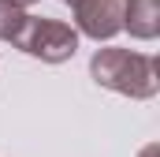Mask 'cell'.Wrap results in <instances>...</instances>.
I'll list each match as a JSON object with an SVG mask.
<instances>
[{
    "instance_id": "cell-1",
    "label": "cell",
    "mask_w": 160,
    "mask_h": 157,
    "mask_svg": "<svg viewBox=\"0 0 160 157\" xmlns=\"http://www.w3.org/2000/svg\"><path fill=\"white\" fill-rule=\"evenodd\" d=\"M89 75L101 86L127 94L134 101H145L160 90L157 78V60L145 52H130V49H97L89 60Z\"/></svg>"
},
{
    "instance_id": "cell-2",
    "label": "cell",
    "mask_w": 160,
    "mask_h": 157,
    "mask_svg": "<svg viewBox=\"0 0 160 157\" xmlns=\"http://www.w3.org/2000/svg\"><path fill=\"white\" fill-rule=\"evenodd\" d=\"M15 45L34 56V60H45V64H63L78 52V34L71 23H60V19H34L26 15L22 30L15 34Z\"/></svg>"
},
{
    "instance_id": "cell-3",
    "label": "cell",
    "mask_w": 160,
    "mask_h": 157,
    "mask_svg": "<svg viewBox=\"0 0 160 157\" xmlns=\"http://www.w3.org/2000/svg\"><path fill=\"white\" fill-rule=\"evenodd\" d=\"M75 34H86L93 41H112L123 30L127 0H78L75 8Z\"/></svg>"
},
{
    "instance_id": "cell-4",
    "label": "cell",
    "mask_w": 160,
    "mask_h": 157,
    "mask_svg": "<svg viewBox=\"0 0 160 157\" xmlns=\"http://www.w3.org/2000/svg\"><path fill=\"white\" fill-rule=\"evenodd\" d=\"M123 30H130V38L153 41L160 34V4L157 0H127Z\"/></svg>"
},
{
    "instance_id": "cell-5",
    "label": "cell",
    "mask_w": 160,
    "mask_h": 157,
    "mask_svg": "<svg viewBox=\"0 0 160 157\" xmlns=\"http://www.w3.org/2000/svg\"><path fill=\"white\" fill-rule=\"evenodd\" d=\"M22 23H26V8H19L11 0H0V41H15Z\"/></svg>"
},
{
    "instance_id": "cell-6",
    "label": "cell",
    "mask_w": 160,
    "mask_h": 157,
    "mask_svg": "<svg viewBox=\"0 0 160 157\" xmlns=\"http://www.w3.org/2000/svg\"><path fill=\"white\" fill-rule=\"evenodd\" d=\"M142 157H160V150H157V146H145V150H142Z\"/></svg>"
},
{
    "instance_id": "cell-7",
    "label": "cell",
    "mask_w": 160,
    "mask_h": 157,
    "mask_svg": "<svg viewBox=\"0 0 160 157\" xmlns=\"http://www.w3.org/2000/svg\"><path fill=\"white\" fill-rule=\"evenodd\" d=\"M11 4H19V8H26V4H38V0H11Z\"/></svg>"
},
{
    "instance_id": "cell-8",
    "label": "cell",
    "mask_w": 160,
    "mask_h": 157,
    "mask_svg": "<svg viewBox=\"0 0 160 157\" xmlns=\"http://www.w3.org/2000/svg\"><path fill=\"white\" fill-rule=\"evenodd\" d=\"M63 4H71V8H75V4H78V0H63Z\"/></svg>"
}]
</instances>
